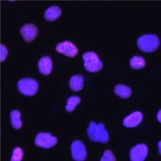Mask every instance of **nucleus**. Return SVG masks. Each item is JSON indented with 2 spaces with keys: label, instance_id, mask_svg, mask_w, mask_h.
<instances>
[{
  "label": "nucleus",
  "instance_id": "22",
  "mask_svg": "<svg viewBox=\"0 0 161 161\" xmlns=\"http://www.w3.org/2000/svg\"><path fill=\"white\" fill-rule=\"evenodd\" d=\"M161 141H160L159 142H158V152H159V153H160V154L161 155Z\"/></svg>",
  "mask_w": 161,
  "mask_h": 161
},
{
  "label": "nucleus",
  "instance_id": "14",
  "mask_svg": "<svg viewBox=\"0 0 161 161\" xmlns=\"http://www.w3.org/2000/svg\"><path fill=\"white\" fill-rule=\"evenodd\" d=\"M114 91L116 95L122 98H128L132 94L131 89L128 86L123 85H116Z\"/></svg>",
  "mask_w": 161,
  "mask_h": 161
},
{
  "label": "nucleus",
  "instance_id": "2",
  "mask_svg": "<svg viewBox=\"0 0 161 161\" xmlns=\"http://www.w3.org/2000/svg\"><path fill=\"white\" fill-rule=\"evenodd\" d=\"M137 45L142 51L152 53L158 49L160 45L159 39L155 35H143L137 39Z\"/></svg>",
  "mask_w": 161,
  "mask_h": 161
},
{
  "label": "nucleus",
  "instance_id": "8",
  "mask_svg": "<svg viewBox=\"0 0 161 161\" xmlns=\"http://www.w3.org/2000/svg\"><path fill=\"white\" fill-rule=\"evenodd\" d=\"M56 50L58 53L67 56H75L78 53V49L73 43L69 41H65L59 43L56 47Z\"/></svg>",
  "mask_w": 161,
  "mask_h": 161
},
{
  "label": "nucleus",
  "instance_id": "13",
  "mask_svg": "<svg viewBox=\"0 0 161 161\" xmlns=\"http://www.w3.org/2000/svg\"><path fill=\"white\" fill-rule=\"evenodd\" d=\"M84 85V78L80 75H74L69 80V86L73 91H80L83 88Z\"/></svg>",
  "mask_w": 161,
  "mask_h": 161
},
{
  "label": "nucleus",
  "instance_id": "10",
  "mask_svg": "<svg viewBox=\"0 0 161 161\" xmlns=\"http://www.w3.org/2000/svg\"><path fill=\"white\" fill-rule=\"evenodd\" d=\"M143 119V115L140 111H135L123 120L124 125L127 127H134L138 126Z\"/></svg>",
  "mask_w": 161,
  "mask_h": 161
},
{
  "label": "nucleus",
  "instance_id": "11",
  "mask_svg": "<svg viewBox=\"0 0 161 161\" xmlns=\"http://www.w3.org/2000/svg\"><path fill=\"white\" fill-rule=\"evenodd\" d=\"M38 65L40 72L43 75H48L51 73L53 69V61L50 57H42L38 61Z\"/></svg>",
  "mask_w": 161,
  "mask_h": 161
},
{
  "label": "nucleus",
  "instance_id": "21",
  "mask_svg": "<svg viewBox=\"0 0 161 161\" xmlns=\"http://www.w3.org/2000/svg\"><path fill=\"white\" fill-rule=\"evenodd\" d=\"M161 110H160L158 112V114H157V120H158V122H161Z\"/></svg>",
  "mask_w": 161,
  "mask_h": 161
},
{
  "label": "nucleus",
  "instance_id": "20",
  "mask_svg": "<svg viewBox=\"0 0 161 161\" xmlns=\"http://www.w3.org/2000/svg\"><path fill=\"white\" fill-rule=\"evenodd\" d=\"M8 54V50L6 47L3 44L1 46V60L2 62L4 61Z\"/></svg>",
  "mask_w": 161,
  "mask_h": 161
},
{
  "label": "nucleus",
  "instance_id": "15",
  "mask_svg": "<svg viewBox=\"0 0 161 161\" xmlns=\"http://www.w3.org/2000/svg\"><path fill=\"white\" fill-rule=\"evenodd\" d=\"M20 113L17 110H14L11 113V123L12 127L15 129H19L23 126V124L20 119Z\"/></svg>",
  "mask_w": 161,
  "mask_h": 161
},
{
  "label": "nucleus",
  "instance_id": "5",
  "mask_svg": "<svg viewBox=\"0 0 161 161\" xmlns=\"http://www.w3.org/2000/svg\"><path fill=\"white\" fill-rule=\"evenodd\" d=\"M58 142L57 138L49 133L41 132L36 136L35 143L37 147L45 148H51Z\"/></svg>",
  "mask_w": 161,
  "mask_h": 161
},
{
  "label": "nucleus",
  "instance_id": "4",
  "mask_svg": "<svg viewBox=\"0 0 161 161\" xmlns=\"http://www.w3.org/2000/svg\"><path fill=\"white\" fill-rule=\"evenodd\" d=\"M17 88L19 92L26 96H32L35 95L38 89V84L34 79L25 78L17 83Z\"/></svg>",
  "mask_w": 161,
  "mask_h": 161
},
{
  "label": "nucleus",
  "instance_id": "17",
  "mask_svg": "<svg viewBox=\"0 0 161 161\" xmlns=\"http://www.w3.org/2000/svg\"><path fill=\"white\" fill-rule=\"evenodd\" d=\"M81 99L79 97L74 96L70 97L67 101L65 109L68 112H72L76 107V106L80 102Z\"/></svg>",
  "mask_w": 161,
  "mask_h": 161
},
{
  "label": "nucleus",
  "instance_id": "6",
  "mask_svg": "<svg viewBox=\"0 0 161 161\" xmlns=\"http://www.w3.org/2000/svg\"><path fill=\"white\" fill-rule=\"evenodd\" d=\"M72 156L75 161H82L86 159L87 153L83 143L80 141H74L71 146Z\"/></svg>",
  "mask_w": 161,
  "mask_h": 161
},
{
  "label": "nucleus",
  "instance_id": "1",
  "mask_svg": "<svg viewBox=\"0 0 161 161\" xmlns=\"http://www.w3.org/2000/svg\"><path fill=\"white\" fill-rule=\"evenodd\" d=\"M87 132L89 139L93 142L105 143H107L109 139L108 132L102 123L97 125L93 121L90 122Z\"/></svg>",
  "mask_w": 161,
  "mask_h": 161
},
{
  "label": "nucleus",
  "instance_id": "9",
  "mask_svg": "<svg viewBox=\"0 0 161 161\" xmlns=\"http://www.w3.org/2000/svg\"><path fill=\"white\" fill-rule=\"evenodd\" d=\"M21 34L23 36L25 41L30 42L37 36L38 29L37 27L32 24L25 25L20 30Z\"/></svg>",
  "mask_w": 161,
  "mask_h": 161
},
{
  "label": "nucleus",
  "instance_id": "12",
  "mask_svg": "<svg viewBox=\"0 0 161 161\" xmlns=\"http://www.w3.org/2000/svg\"><path fill=\"white\" fill-rule=\"evenodd\" d=\"M61 9L56 6L49 7L44 12V18L49 21H53L61 15Z\"/></svg>",
  "mask_w": 161,
  "mask_h": 161
},
{
  "label": "nucleus",
  "instance_id": "19",
  "mask_svg": "<svg viewBox=\"0 0 161 161\" xmlns=\"http://www.w3.org/2000/svg\"><path fill=\"white\" fill-rule=\"evenodd\" d=\"M100 161H116V158L111 151L110 150H106L104 153L103 156L100 159Z\"/></svg>",
  "mask_w": 161,
  "mask_h": 161
},
{
  "label": "nucleus",
  "instance_id": "7",
  "mask_svg": "<svg viewBox=\"0 0 161 161\" xmlns=\"http://www.w3.org/2000/svg\"><path fill=\"white\" fill-rule=\"evenodd\" d=\"M148 148L144 144H139L133 147L130 152V158L132 161H143L147 158Z\"/></svg>",
  "mask_w": 161,
  "mask_h": 161
},
{
  "label": "nucleus",
  "instance_id": "3",
  "mask_svg": "<svg viewBox=\"0 0 161 161\" xmlns=\"http://www.w3.org/2000/svg\"><path fill=\"white\" fill-rule=\"evenodd\" d=\"M84 61V66L88 71L95 73L100 71L103 67L102 61L98 56L93 52H88L82 56Z\"/></svg>",
  "mask_w": 161,
  "mask_h": 161
},
{
  "label": "nucleus",
  "instance_id": "18",
  "mask_svg": "<svg viewBox=\"0 0 161 161\" xmlns=\"http://www.w3.org/2000/svg\"><path fill=\"white\" fill-rule=\"evenodd\" d=\"M23 157V150L19 147L15 148L13 151L11 160L12 161H20Z\"/></svg>",
  "mask_w": 161,
  "mask_h": 161
},
{
  "label": "nucleus",
  "instance_id": "16",
  "mask_svg": "<svg viewBox=\"0 0 161 161\" xmlns=\"http://www.w3.org/2000/svg\"><path fill=\"white\" fill-rule=\"evenodd\" d=\"M130 64L132 69H142L145 66L146 61L143 57L140 56H135L130 59Z\"/></svg>",
  "mask_w": 161,
  "mask_h": 161
}]
</instances>
